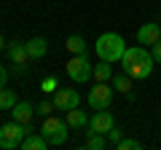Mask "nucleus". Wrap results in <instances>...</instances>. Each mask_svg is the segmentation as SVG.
Wrapping results in <instances>:
<instances>
[{"label": "nucleus", "instance_id": "obj_1", "mask_svg": "<svg viewBox=\"0 0 161 150\" xmlns=\"http://www.w3.org/2000/svg\"><path fill=\"white\" fill-rule=\"evenodd\" d=\"M118 64H121V72H126L132 81H145V78L153 72L156 59H153V54H150L148 48H142V46H132V48L126 46V51H124V56H121Z\"/></svg>", "mask_w": 161, "mask_h": 150}, {"label": "nucleus", "instance_id": "obj_2", "mask_svg": "<svg viewBox=\"0 0 161 150\" xmlns=\"http://www.w3.org/2000/svg\"><path fill=\"white\" fill-rule=\"evenodd\" d=\"M124 51H126V43H124V38L118 32H102L97 38V43H94V54L99 59H105V62H110V64L121 62Z\"/></svg>", "mask_w": 161, "mask_h": 150}, {"label": "nucleus", "instance_id": "obj_3", "mask_svg": "<svg viewBox=\"0 0 161 150\" xmlns=\"http://www.w3.org/2000/svg\"><path fill=\"white\" fill-rule=\"evenodd\" d=\"M40 134L46 137L48 147H59V145H64L67 137H70V123L64 121V118L46 115L43 118V126H40Z\"/></svg>", "mask_w": 161, "mask_h": 150}, {"label": "nucleus", "instance_id": "obj_4", "mask_svg": "<svg viewBox=\"0 0 161 150\" xmlns=\"http://www.w3.org/2000/svg\"><path fill=\"white\" fill-rule=\"evenodd\" d=\"M30 131H35L30 123H19V121L3 123V126H0V147H3V150L19 147L22 139H24V134H30Z\"/></svg>", "mask_w": 161, "mask_h": 150}, {"label": "nucleus", "instance_id": "obj_5", "mask_svg": "<svg viewBox=\"0 0 161 150\" xmlns=\"http://www.w3.org/2000/svg\"><path fill=\"white\" fill-rule=\"evenodd\" d=\"M64 70H67L70 81H75V83H86L94 75V64H92V59H89V54H73L70 62L64 64Z\"/></svg>", "mask_w": 161, "mask_h": 150}, {"label": "nucleus", "instance_id": "obj_6", "mask_svg": "<svg viewBox=\"0 0 161 150\" xmlns=\"http://www.w3.org/2000/svg\"><path fill=\"white\" fill-rule=\"evenodd\" d=\"M113 91L115 88L113 86H108V83H97V86L89 91V107L92 110H105V107H110V102H113Z\"/></svg>", "mask_w": 161, "mask_h": 150}, {"label": "nucleus", "instance_id": "obj_7", "mask_svg": "<svg viewBox=\"0 0 161 150\" xmlns=\"http://www.w3.org/2000/svg\"><path fill=\"white\" fill-rule=\"evenodd\" d=\"M115 126V121H113V113H110L108 107L105 110H97L92 118H89V126H86V131H94V134H108L110 129Z\"/></svg>", "mask_w": 161, "mask_h": 150}, {"label": "nucleus", "instance_id": "obj_8", "mask_svg": "<svg viewBox=\"0 0 161 150\" xmlns=\"http://www.w3.org/2000/svg\"><path fill=\"white\" fill-rule=\"evenodd\" d=\"M54 104H57V110H73L80 104V94L75 91V88H57L54 91Z\"/></svg>", "mask_w": 161, "mask_h": 150}, {"label": "nucleus", "instance_id": "obj_9", "mask_svg": "<svg viewBox=\"0 0 161 150\" xmlns=\"http://www.w3.org/2000/svg\"><path fill=\"white\" fill-rule=\"evenodd\" d=\"M6 54H8V59H11V64L19 70V72H24V64H27V43H22V40H11L6 46Z\"/></svg>", "mask_w": 161, "mask_h": 150}, {"label": "nucleus", "instance_id": "obj_10", "mask_svg": "<svg viewBox=\"0 0 161 150\" xmlns=\"http://www.w3.org/2000/svg\"><path fill=\"white\" fill-rule=\"evenodd\" d=\"M156 40H161V27L156 22L142 24V27L137 29V43H140V46H153Z\"/></svg>", "mask_w": 161, "mask_h": 150}, {"label": "nucleus", "instance_id": "obj_11", "mask_svg": "<svg viewBox=\"0 0 161 150\" xmlns=\"http://www.w3.org/2000/svg\"><path fill=\"white\" fill-rule=\"evenodd\" d=\"M19 147L22 150H46L48 142H46V137H43L40 131H30V134H24V139H22Z\"/></svg>", "mask_w": 161, "mask_h": 150}, {"label": "nucleus", "instance_id": "obj_12", "mask_svg": "<svg viewBox=\"0 0 161 150\" xmlns=\"http://www.w3.org/2000/svg\"><path fill=\"white\" fill-rule=\"evenodd\" d=\"M11 115H14V121H19V123H30V118L35 115V104H30V102H16L11 107Z\"/></svg>", "mask_w": 161, "mask_h": 150}, {"label": "nucleus", "instance_id": "obj_13", "mask_svg": "<svg viewBox=\"0 0 161 150\" xmlns=\"http://www.w3.org/2000/svg\"><path fill=\"white\" fill-rule=\"evenodd\" d=\"M46 54H48L46 38H32V40H27V56L30 59H43Z\"/></svg>", "mask_w": 161, "mask_h": 150}, {"label": "nucleus", "instance_id": "obj_14", "mask_svg": "<svg viewBox=\"0 0 161 150\" xmlns=\"http://www.w3.org/2000/svg\"><path fill=\"white\" fill-rule=\"evenodd\" d=\"M64 121L70 123V129H86L89 126V115L83 110H78V107L67 110V113H64Z\"/></svg>", "mask_w": 161, "mask_h": 150}, {"label": "nucleus", "instance_id": "obj_15", "mask_svg": "<svg viewBox=\"0 0 161 150\" xmlns=\"http://www.w3.org/2000/svg\"><path fill=\"white\" fill-rule=\"evenodd\" d=\"M64 48L70 51V56H73V54H89V43H86L83 35H70L67 43H64Z\"/></svg>", "mask_w": 161, "mask_h": 150}, {"label": "nucleus", "instance_id": "obj_16", "mask_svg": "<svg viewBox=\"0 0 161 150\" xmlns=\"http://www.w3.org/2000/svg\"><path fill=\"white\" fill-rule=\"evenodd\" d=\"M97 83H108L110 78H113V64L105 62V59H99L97 64H94V75H92Z\"/></svg>", "mask_w": 161, "mask_h": 150}, {"label": "nucleus", "instance_id": "obj_17", "mask_svg": "<svg viewBox=\"0 0 161 150\" xmlns=\"http://www.w3.org/2000/svg\"><path fill=\"white\" fill-rule=\"evenodd\" d=\"M110 145L108 134H94V131H86V147L89 150H105Z\"/></svg>", "mask_w": 161, "mask_h": 150}, {"label": "nucleus", "instance_id": "obj_18", "mask_svg": "<svg viewBox=\"0 0 161 150\" xmlns=\"http://www.w3.org/2000/svg\"><path fill=\"white\" fill-rule=\"evenodd\" d=\"M110 81H113V88H115V91H121V94H126V91H132V88H134V81L129 78L126 72H121V75H113Z\"/></svg>", "mask_w": 161, "mask_h": 150}, {"label": "nucleus", "instance_id": "obj_19", "mask_svg": "<svg viewBox=\"0 0 161 150\" xmlns=\"http://www.w3.org/2000/svg\"><path fill=\"white\" fill-rule=\"evenodd\" d=\"M16 94L11 91V88H0V110H11L14 104H16Z\"/></svg>", "mask_w": 161, "mask_h": 150}, {"label": "nucleus", "instance_id": "obj_20", "mask_svg": "<svg viewBox=\"0 0 161 150\" xmlns=\"http://www.w3.org/2000/svg\"><path fill=\"white\" fill-rule=\"evenodd\" d=\"M54 110H57V104H54V99H43V102H38L35 104V113H38V115H51Z\"/></svg>", "mask_w": 161, "mask_h": 150}, {"label": "nucleus", "instance_id": "obj_21", "mask_svg": "<svg viewBox=\"0 0 161 150\" xmlns=\"http://www.w3.org/2000/svg\"><path fill=\"white\" fill-rule=\"evenodd\" d=\"M57 88H59V81L54 78V75H48V78L40 81V91H43V94H54Z\"/></svg>", "mask_w": 161, "mask_h": 150}, {"label": "nucleus", "instance_id": "obj_22", "mask_svg": "<svg viewBox=\"0 0 161 150\" xmlns=\"http://www.w3.org/2000/svg\"><path fill=\"white\" fill-rule=\"evenodd\" d=\"M142 142L140 139H129V137H121V142L115 145V150H140Z\"/></svg>", "mask_w": 161, "mask_h": 150}, {"label": "nucleus", "instance_id": "obj_23", "mask_svg": "<svg viewBox=\"0 0 161 150\" xmlns=\"http://www.w3.org/2000/svg\"><path fill=\"white\" fill-rule=\"evenodd\" d=\"M108 139H110V145H113V147H115V145H118L121 142V131H118V129H110V131H108Z\"/></svg>", "mask_w": 161, "mask_h": 150}, {"label": "nucleus", "instance_id": "obj_24", "mask_svg": "<svg viewBox=\"0 0 161 150\" xmlns=\"http://www.w3.org/2000/svg\"><path fill=\"white\" fill-rule=\"evenodd\" d=\"M150 54H153V59H156V64H161V40H156L153 46H150Z\"/></svg>", "mask_w": 161, "mask_h": 150}, {"label": "nucleus", "instance_id": "obj_25", "mask_svg": "<svg viewBox=\"0 0 161 150\" xmlns=\"http://www.w3.org/2000/svg\"><path fill=\"white\" fill-rule=\"evenodd\" d=\"M6 83H8V70L6 64H0V88H6Z\"/></svg>", "mask_w": 161, "mask_h": 150}, {"label": "nucleus", "instance_id": "obj_26", "mask_svg": "<svg viewBox=\"0 0 161 150\" xmlns=\"http://www.w3.org/2000/svg\"><path fill=\"white\" fill-rule=\"evenodd\" d=\"M0 51H6V40H3V35H0Z\"/></svg>", "mask_w": 161, "mask_h": 150}]
</instances>
